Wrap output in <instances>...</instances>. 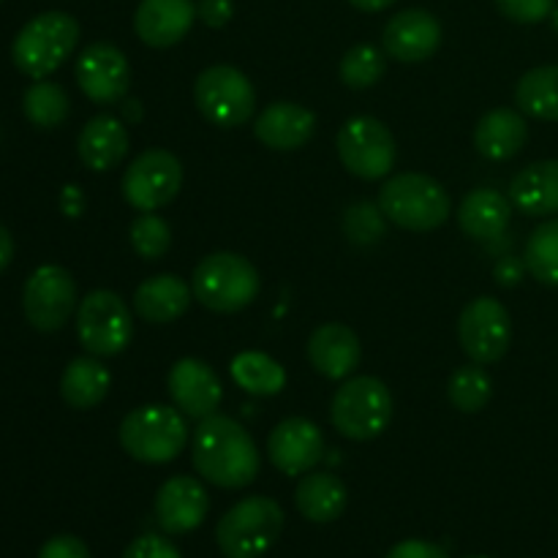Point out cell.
<instances>
[{"instance_id": "obj_42", "label": "cell", "mask_w": 558, "mask_h": 558, "mask_svg": "<svg viewBox=\"0 0 558 558\" xmlns=\"http://www.w3.org/2000/svg\"><path fill=\"white\" fill-rule=\"evenodd\" d=\"M349 3L360 11H385V9H390L396 0H349Z\"/></svg>"}, {"instance_id": "obj_7", "label": "cell", "mask_w": 558, "mask_h": 558, "mask_svg": "<svg viewBox=\"0 0 558 558\" xmlns=\"http://www.w3.org/2000/svg\"><path fill=\"white\" fill-rule=\"evenodd\" d=\"M330 420L341 436L352 441H371L387 430L392 420L390 387L376 376H354L338 387Z\"/></svg>"}, {"instance_id": "obj_1", "label": "cell", "mask_w": 558, "mask_h": 558, "mask_svg": "<svg viewBox=\"0 0 558 558\" xmlns=\"http://www.w3.org/2000/svg\"><path fill=\"white\" fill-rule=\"evenodd\" d=\"M191 463L196 474L218 488H245L259 474V450L248 430L232 417L213 414L194 430Z\"/></svg>"}, {"instance_id": "obj_30", "label": "cell", "mask_w": 558, "mask_h": 558, "mask_svg": "<svg viewBox=\"0 0 558 558\" xmlns=\"http://www.w3.org/2000/svg\"><path fill=\"white\" fill-rule=\"evenodd\" d=\"M229 374L251 396H278L287 387V371L265 352H240L229 365Z\"/></svg>"}, {"instance_id": "obj_22", "label": "cell", "mask_w": 558, "mask_h": 558, "mask_svg": "<svg viewBox=\"0 0 558 558\" xmlns=\"http://www.w3.org/2000/svg\"><path fill=\"white\" fill-rule=\"evenodd\" d=\"M129 129L118 118H112V114H96L80 131L76 153H80L82 163L87 169H93V172H109L118 163H123V158L129 156Z\"/></svg>"}, {"instance_id": "obj_8", "label": "cell", "mask_w": 558, "mask_h": 558, "mask_svg": "<svg viewBox=\"0 0 558 558\" xmlns=\"http://www.w3.org/2000/svg\"><path fill=\"white\" fill-rule=\"evenodd\" d=\"M76 336L93 357H112L131 343L134 319L118 292L96 289L76 305Z\"/></svg>"}, {"instance_id": "obj_19", "label": "cell", "mask_w": 558, "mask_h": 558, "mask_svg": "<svg viewBox=\"0 0 558 558\" xmlns=\"http://www.w3.org/2000/svg\"><path fill=\"white\" fill-rule=\"evenodd\" d=\"M194 20V0H142L136 5L134 31L147 47L167 49L189 36Z\"/></svg>"}, {"instance_id": "obj_21", "label": "cell", "mask_w": 558, "mask_h": 558, "mask_svg": "<svg viewBox=\"0 0 558 558\" xmlns=\"http://www.w3.org/2000/svg\"><path fill=\"white\" fill-rule=\"evenodd\" d=\"M316 114L294 101L267 104L254 125L256 140L270 150H298L314 136Z\"/></svg>"}, {"instance_id": "obj_12", "label": "cell", "mask_w": 558, "mask_h": 558, "mask_svg": "<svg viewBox=\"0 0 558 558\" xmlns=\"http://www.w3.org/2000/svg\"><path fill=\"white\" fill-rule=\"evenodd\" d=\"M22 311L38 332L63 330L76 311V283L60 265H41L22 289Z\"/></svg>"}, {"instance_id": "obj_10", "label": "cell", "mask_w": 558, "mask_h": 558, "mask_svg": "<svg viewBox=\"0 0 558 558\" xmlns=\"http://www.w3.org/2000/svg\"><path fill=\"white\" fill-rule=\"evenodd\" d=\"M338 158L360 180H379L396 167V140L381 120L357 114L338 131Z\"/></svg>"}, {"instance_id": "obj_14", "label": "cell", "mask_w": 558, "mask_h": 558, "mask_svg": "<svg viewBox=\"0 0 558 558\" xmlns=\"http://www.w3.org/2000/svg\"><path fill=\"white\" fill-rule=\"evenodd\" d=\"M76 85L98 107L123 101L131 85L129 58L114 44L96 41L76 58Z\"/></svg>"}, {"instance_id": "obj_39", "label": "cell", "mask_w": 558, "mask_h": 558, "mask_svg": "<svg viewBox=\"0 0 558 558\" xmlns=\"http://www.w3.org/2000/svg\"><path fill=\"white\" fill-rule=\"evenodd\" d=\"M232 0H199V3H196V16H199L207 27H223L232 20Z\"/></svg>"}, {"instance_id": "obj_25", "label": "cell", "mask_w": 558, "mask_h": 558, "mask_svg": "<svg viewBox=\"0 0 558 558\" xmlns=\"http://www.w3.org/2000/svg\"><path fill=\"white\" fill-rule=\"evenodd\" d=\"M529 125L515 109H494L474 129V147L488 161H510L523 150Z\"/></svg>"}, {"instance_id": "obj_15", "label": "cell", "mask_w": 558, "mask_h": 558, "mask_svg": "<svg viewBox=\"0 0 558 558\" xmlns=\"http://www.w3.org/2000/svg\"><path fill=\"white\" fill-rule=\"evenodd\" d=\"M267 456L272 466L289 477L308 474L325 458V434L311 420L289 417L270 430Z\"/></svg>"}, {"instance_id": "obj_28", "label": "cell", "mask_w": 558, "mask_h": 558, "mask_svg": "<svg viewBox=\"0 0 558 558\" xmlns=\"http://www.w3.org/2000/svg\"><path fill=\"white\" fill-rule=\"evenodd\" d=\"M109 385H112V376L107 365L98 363L96 357H76L65 365L60 376V396L71 409L87 412L107 398Z\"/></svg>"}, {"instance_id": "obj_3", "label": "cell", "mask_w": 558, "mask_h": 558, "mask_svg": "<svg viewBox=\"0 0 558 558\" xmlns=\"http://www.w3.org/2000/svg\"><path fill=\"white\" fill-rule=\"evenodd\" d=\"M80 41V22L65 11H44L33 16L11 44V60L31 80H47L58 71Z\"/></svg>"}, {"instance_id": "obj_35", "label": "cell", "mask_w": 558, "mask_h": 558, "mask_svg": "<svg viewBox=\"0 0 558 558\" xmlns=\"http://www.w3.org/2000/svg\"><path fill=\"white\" fill-rule=\"evenodd\" d=\"M131 248L142 259H161L172 248V227L156 213H142L134 218L129 229Z\"/></svg>"}, {"instance_id": "obj_9", "label": "cell", "mask_w": 558, "mask_h": 558, "mask_svg": "<svg viewBox=\"0 0 558 558\" xmlns=\"http://www.w3.org/2000/svg\"><path fill=\"white\" fill-rule=\"evenodd\" d=\"M194 101L218 129H238L256 112V90L234 65H210L194 82Z\"/></svg>"}, {"instance_id": "obj_5", "label": "cell", "mask_w": 558, "mask_h": 558, "mask_svg": "<svg viewBox=\"0 0 558 558\" xmlns=\"http://www.w3.org/2000/svg\"><path fill=\"white\" fill-rule=\"evenodd\" d=\"M189 445V423L172 407H140L120 423V447L140 463H169Z\"/></svg>"}, {"instance_id": "obj_17", "label": "cell", "mask_w": 558, "mask_h": 558, "mask_svg": "<svg viewBox=\"0 0 558 558\" xmlns=\"http://www.w3.org/2000/svg\"><path fill=\"white\" fill-rule=\"evenodd\" d=\"M156 521L167 534H189L205 523L210 512V496L194 477L167 480L156 494Z\"/></svg>"}, {"instance_id": "obj_32", "label": "cell", "mask_w": 558, "mask_h": 558, "mask_svg": "<svg viewBox=\"0 0 558 558\" xmlns=\"http://www.w3.org/2000/svg\"><path fill=\"white\" fill-rule=\"evenodd\" d=\"M526 270L545 287H558V218L539 223L523 248Z\"/></svg>"}, {"instance_id": "obj_34", "label": "cell", "mask_w": 558, "mask_h": 558, "mask_svg": "<svg viewBox=\"0 0 558 558\" xmlns=\"http://www.w3.org/2000/svg\"><path fill=\"white\" fill-rule=\"evenodd\" d=\"M387 58L371 44H357L341 60V82L352 90H368L385 76Z\"/></svg>"}, {"instance_id": "obj_27", "label": "cell", "mask_w": 558, "mask_h": 558, "mask_svg": "<svg viewBox=\"0 0 558 558\" xmlns=\"http://www.w3.org/2000/svg\"><path fill=\"white\" fill-rule=\"evenodd\" d=\"M347 485L327 472H308L298 483L294 505L311 523H332L347 510Z\"/></svg>"}, {"instance_id": "obj_16", "label": "cell", "mask_w": 558, "mask_h": 558, "mask_svg": "<svg viewBox=\"0 0 558 558\" xmlns=\"http://www.w3.org/2000/svg\"><path fill=\"white\" fill-rule=\"evenodd\" d=\"M167 390L174 407L191 420H207L218 412L223 401V387L216 371L196 357H183L172 365Z\"/></svg>"}, {"instance_id": "obj_36", "label": "cell", "mask_w": 558, "mask_h": 558, "mask_svg": "<svg viewBox=\"0 0 558 558\" xmlns=\"http://www.w3.org/2000/svg\"><path fill=\"white\" fill-rule=\"evenodd\" d=\"M501 14L521 25H537L556 11V0H496Z\"/></svg>"}, {"instance_id": "obj_43", "label": "cell", "mask_w": 558, "mask_h": 558, "mask_svg": "<svg viewBox=\"0 0 558 558\" xmlns=\"http://www.w3.org/2000/svg\"><path fill=\"white\" fill-rule=\"evenodd\" d=\"M472 558H485V556H472Z\"/></svg>"}, {"instance_id": "obj_41", "label": "cell", "mask_w": 558, "mask_h": 558, "mask_svg": "<svg viewBox=\"0 0 558 558\" xmlns=\"http://www.w3.org/2000/svg\"><path fill=\"white\" fill-rule=\"evenodd\" d=\"M11 259H14V238L9 229L0 227V272L11 265Z\"/></svg>"}, {"instance_id": "obj_13", "label": "cell", "mask_w": 558, "mask_h": 558, "mask_svg": "<svg viewBox=\"0 0 558 558\" xmlns=\"http://www.w3.org/2000/svg\"><path fill=\"white\" fill-rule=\"evenodd\" d=\"M458 341L472 363H499L512 343L510 311L496 298H477L461 311Z\"/></svg>"}, {"instance_id": "obj_37", "label": "cell", "mask_w": 558, "mask_h": 558, "mask_svg": "<svg viewBox=\"0 0 558 558\" xmlns=\"http://www.w3.org/2000/svg\"><path fill=\"white\" fill-rule=\"evenodd\" d=\"M123 558H180V550L158 534H142L125 548Z\"/></svg>"}, {"instance_id": "obj_38", "label": "cell", "mask_w": 558, "mask_h": 558, "mask_svg": "<svg viewBox=\"0 0 558 558\" xmlns=\"http://www.w3.org/2000/svg\"><path fill=\"white\" fill-rule=\"evenodd\" d=\"M38 558H90V550L74 534H58L49 543H44V548L38 550Z\"/></svg>"}, {"instance_id": "obj_11", "label": "cell", "mask_w": 558, "mask_h": 558, "mask_svg": "<svg viewBox=\"0 0 558 558\" xmlns=\"http://www.w3.org/2000/svg\"><path fill=\"white\" fill-rule=\"evenodd\" d=\"M183 185V163L163 147H150L129 163L123 174V196L140 213L167 207Z\"/></svg>"}, {"instance_id": "obj_31", "label": "cell", "mask_w": 558, "mask_h": 558, "mask_svg": "<svg viewBox=\"0 0 558 558\" xmlns=\"http://www.w3.org/2000/svg\"><path fill=\"white\" fill-rule=\"evenodd\" d=\"M69 93L58 85V82H33L22 96V109L25 118L31 120L36 129H58L65 118H69Z\"/></svg>"}, {"instance_id": "obj_40", "label": "cell", "mask_w": 558, "mask_h": 558, "mask_svg": "<svg viewBox=\"0 0 558 558\" xmlns=\"http://www.w3.org/2000/svg\"><path fill=\"white\" fill-rule=\"evenodd\" d=\"M387 558H450L445 548L434 543H425V539H403L396 548L387 554Z\"/></svg>"}, {"instance_id": "obj_2", "label": "cell", "mask_w": 558, "mask_h": 558, "mask_svg": "<svg viewBox=\"0 0 558 558\" xmlns=\"http://www.w3.org/2000/svg\"><path fill=\"white\" fill-rule=\"evenodd\" d=\"M379 210L396 227L409 232H430L450 218L452 202L439 180L423 172H401L381 185Z\"/></svg>"}, {"instance_id": "obj_6", "label": "cell", "mask_w": 558, "mask_h": 558, "mask_svg": "<svg viewBox=\"0 0 558 558\" xmlns=\"http://www.w3.org/2000/svg\"><path fill=\"white\" fill-rule=\"evenodd\" d=\"M283 532V510L270 496L238 501L216 526V543L227 558H262Z\"/></svg>"}, {"instance_id": "obj_4", "label": "cell", "mask_w": 558, "mask_h": 558, "mask_svg": "<svg viewBox=\"0 0 558 558\" xmlns=\"http://www.w3.org/2000/svg\"><path fill=\"white\" fill-rule=\"evenodd\" d=\"M259 270L245 256L232 251H216L196 265L194 298L216 314H238L248 308L259 294Z\"/></svg>"}, {"instance_id": "obj_20", "label": "cell", "mask_w": 558, "mask_h": 558, "mask_svg": "<svg viewBox=\"0 0 558 558\" xmlns=\"http://www.w3.org/2000/svg\"><path fill=\"white\" fill-rule=\"evenodd\" d=\"M308 360L316 374L341 381L357 371L360 360H363V343L354 336L352 327L330 322L311 332Z\"/></svg>"}, {"instance_id": "obj_18", "label": "cell", "mask_w": 558, "mask_h": 558, "mask_svg": "<svg viewBox=\"0 0 558 558\" xmlns=\"http://www.w3.org/2000/svg\"><path fill=\"white\" fill-rule=\"evenodd\" d=\"M441 25L430 11L407 9L392 16L381 36L385 54L398 63H423L439 49Z\"/></svg>"}, {"instance_id": "obj_23", "label": "cell", "mask_w": 558, "mask_h": 558, "mask_svg": "<svg viewBox=\"0 0 558 558\" xmlns=\"http://www.w3.org/2000/svg\"><path fill=\"white\" fill-rule=\"evenodd\" d=\"M191 298H194V289L183 278L174 272H163V276H153L136 287L134 311L140 314V319L150 322V325H169L189 311Z\"/></svg>"}, {"instance_id": "obj_24", "label": "cell", "mask_w": 558, "mask_h": 558, "mask_svg": "<svg viewBox=\"0 0 558 558\" xmlns=\"http://www.w3.org/2000/svg\"><path fill=\"white\" fill-rule=\"evenodd\" d=\"M512 207L532 218H548L558 213V161H537L512 178Z\"/></svg>"}, {"instance_id": "obj_26", "label": "cell", "mask_w": 558, "mask_h": 558, "mask_svg": "<svg viewBox=\"0 0 558 558\" xmlns=\"http://www.w3.org/2000/svg\"><path fill=\"white\" fill-rule=\"evenodd\" d=\"M512 218V202L496 189H474L458 207V223L463 234L474 240H494L505 234Z\"/></svg>"}, {"instance_id": "obj_33", "label": "cell", "mask_w": 558, "mask_h": 558, "mask_svg": "<svg viewBox=\"0 0 558 558\" xmlns=\"http://www.w3.org/2000/svg\"><path fill=\"white\" fill-rule=\"evenodd\" d=\"M447 396H450L452 407L461 409V412H483L494 396V379L480 363L461 365L447 381Z\"/></svg>"}, {"instance_id": "obj_29", "label": "cell", "mask_w": 558, "mask_h": 558, "mask_svg": "<svg viewBox=\"0 0 558 558\" xmlns=\"http://www.w3.org/2000/svg\"><path fill=\"white\" fill-rule=\"evenodd\" d=\"M515 104L529 118L558 123V65L526 71L515 87Z\"/></svg>"}]
</instances>
